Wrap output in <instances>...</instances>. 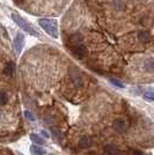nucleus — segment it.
<instances>
[{
	"instance_id": "f257e3e1",
	"label": "nucleus",
	"mask_w": 154,
	"mask_h": 155,
	"mask_svg": "<svg viewBox=\"0 0 154 155\" xmlns=\"http://www.w3.org/2000/svg\"><path fill=\"white\" fill-rule=\"evenodd\" d=\"M12 19H13V21L18 25V26L23 30V31H27L28 34H30V35H32V36H39L38 31L34 28V27L29 23V22H27L25 19H22L21 16H20L19 14L16 13H12Z\"/></svg>"
},
{
	"instance_id": "f03ea898",
	"label": "nucleus",
	"mask_w": 154,
	"mask_h": 155,
	"mask_svg": "<svg viewBox=\"0 0 154 155\" xmlns=\"http://www.w3.org/2000/svg\"><path fill=\"white\" fill-rule=\"evenodd\" d=\"M39 26L42 27L51 37H53V38H57L58 37V27L57 22L55 20L41 19L39 20Z\"/></svg>"
},
{
	"instance_id": "7ed1b4c3",
	"label": "nucleus",
	"mask_w": 154,
	"mask_h": 155,
	"mask_svg": "<svg viewBox=\"0 0 154 155\" xmlns=\"http://www.w3.org/2000/svg\"><path fill=\"white\" fill-rule=\"evenodd\" d=\"M72 51H73V53L77 56L78 58H84L85 56H86V53H87L86 46H85L82 43H80V42H78V43H75V44H73V46H72Z\"/></svg>"
},
{
	"instance_id": "20e7f679",
	"label": "nucleus",
	"mask_w": 154,
	"mask_h": 155,
	"mask_svg": "<svg viewBox=\"0 0 154 155\" xmlns=\"http://www.w3.org/2000/svg\"><path fill=\"white\" fill-rule=\"evenodd\" d=\"M114 129L118 132V133H124L126 129H128V125L126 122L122 119V118H117L115 122H114Z\"/></svg>"
},
{
	"instance_id": "39448f33",
	"label": "nucleus",
	"mask_w": 154,
	"mask_h": 155,
	"mask_svg": "<svg viewBox=\"0 0 154 155\" xmlns=\"http://www.w3.org/2000/svg\"><path fill=\"white\" fill-rule=\"evenodd\" d=\"M23 41H25V37L21 34H18L16 37L14 38V49H15L16 53H20L21 50H22V48H23Z\"/></svg>"
},
{
	"instance_id": "423d86ee",
	"label": "nucleus",
	"mask_w": 154,
	"mask_h": 155,
	"mask_svg": "<svg viewBox=\"0 0 154 155\" xmlns=\"http://www.w3.org/2000/svg\"><path fill=\"white\" fill-rule=\"evenodd\" d=\"M71 78H72L73 82H74V84H75L77 87H81V86H82V79H81V77H80V74L78 73L77 70H72V71H71Z\"/></svg>"
},
{
	"instance_id": "0eeeda50",
	"label": "nucleus",
	"mask_w": 154,
	"mask_h": 155,
	"mask_svg": "<svg viewBox=\"0 0 154 155\" xmlns=\"http://www.w3.org/2000/svg\"><path fill=\"white\" fill-rule=\"evenodd\" d=\"M104 153L107 155H121V150L115 145H107L104 147Z\"/></svg>"
},
{
	"instance_id": "6e6552de",
	"label": "nucleus",
	"mask_w": 154,
	"mask_h": 155,
	"mask_svg": "<svg viewBox=\"0 0 154 155\" xmlns=\"http://www.w3.org/2000/svg\"><path fill=\"white\" fill-rule=\"evenodd\" d=\"M138 39L142 43H147L151 41V34L147 30H140L138 32Z\"/></svg>"
},
{
	"instance_id": "1a4fd4ad",
	"label": "nucleus",
	"mask_w": 154,
	"mask_h": 155,
	"mask_svg": "<svg viewBox=\"0 0 154 155\" xmlns=\"http://www.w3.org/2000/svg\"><path fill=\"white\" fill-rule=\"evenodd\" d=\"M144 68L145 71L148 73H152L154 72V59L153 58H148L144 61Z\"/></svg>"
},
{
	"instance_id": "9d476101",
	"label": "nucleus",
	"mask_w": 154,
	"mask_h": 155,
	"mask_svg": "<svg viewBox=\"0 0 154 155\" xmlns=\"http://www.w3.org/2000/svg\"><path fill=\"white\" fill-rule=\"evenodd\" d=\"M79 143H80V146H81L82 148H87V147H89L90 145H92V139H90L89 137L84 136L80 139Z\"/></svg>"
},
{
	"instance_id": "9b49d317",
	"label": "nucleus",
	"mask_w": 154,
	"mask_h": 155,
	"mask_svg": "<svg viewBox=\"0 0 154 155\" xmlns=\"http://www.w3.org/2000/svg\"><path fill=\"white\" fill-rule=\"evenodd\" d=\"M14 63H8V64L6 65V67H5V70H4V73L6 74V75H8V77H12L14 73Z\"/></svg>"
},
{
	"instance_id": "f8f14e48",
	"label": "nucleus",
	"mask_w": 154,
	"mask_h": 155,
	"mask_svg": "<svg viewBox=\"0 0 154 155\" xmlns=\"http://www.w3.org/2000/svg\"><path fill=\"white\" fill-rule=\"evenodd\" d=\"M144 98L146 101H149V102H153L154 101V89H148L144 93Z\"/></svg>"
},
{
	"instance_id": "ddd939ff",
	"label": "nucleus",
	"mask_w": 154,
	"mask_h": 155,
	"mask_svg": "<svg viewBox=\"0 0 154 155\" xmlns=\"http://www.w3.org/2000/svg\"><path fill=\"white\" fill-rule=\"evenodd\" d=\"M30 152H32L34 155H43V154H45V152L43 150V149L39 148L38 146H35V145L30 147Z\"/></svg>"
},
{
	"instance_id": "4468645a",
	"label": "nucleus",
	"mask_w": 154,
	"mask_h": 155,
	"mask_svg": "<svg viewBox=\"0 0 154 155\" xmlns=\"http://www.w3.org/2000/svg\"><path fill=\"white\" fill-rule=\"evenodd\" d=\"M30 139H32V141H34L35 143H38V145H42V143H43V139L39 136H37V134H35V133H32V136H30Z\"/></svg>"
},
{
	"instance_id": "2eb2a0df",
	"label": "nucleus",
	"mask_w": 154,
	"mask_h": 155,
	"mask_svg": "<svg viewBox=\"0 0 154 155\" xmlns=\"http://www.w3.org/2000/svg\"><path fill=\"white\" fill-rule=\"evenodd\" d=\"M8 101V97H7L6 93L4 91H0V105H5Z\"/></svg>"
},
{
	"instance_id": "dca6fc26",
	"label": "nucleus",
	"mask_w": 154,
	"mask_h": 155,
	"mask_svg": "<svg viewBox=\"0 0 154 155\" xmlns=\"http://www.w3.org/2000/svg\"><path fill=\"white\" fill-rule=\"evenodd\" d=\"M114 6L117 11H123L124 9V4H123L122 1H119V0H115L114 1Z\"/></svg>"
},
{
	"instance_id": "f3484780",
	"label": "nucleus",
	"mask_w": 154,
	"mask_h": 155,
	"mask_svg": "<svg viewBox=\"0 0 154 155\" xmlns=\"http://www.w3.org/2000/svg\"><path fill=\"white\" fill-rule=\"evenodd\" d=\"M110 82L114 84V86H116V87H118V88H124V84L121 82V81H118V80H116V79H110Z\"/></svg>"
},
{
	"instance_id": "a211bd4d",
	"label": "nucleus",
	"mask_w": 154,
	"mask_h": 155,
	"mask_svg": "<svg viewBox=\"0 0 154 155\" xmlns=\"http://www.w3.org/2000/svg\"><path fill=\"white\" fill-rule=\"evenodd\" d=\"M51 132H52V136H53V138L56 139V140H59L60 139V133L58 132L56 129H52L51 127Z\"/></svg>"
},
{
	"instance_id": "6ab92c4d",
	"label": "nucleus",
	"mask_w": 154,
	"mask_h": 155,
	"mask_svg": "<svg viewBox=\"0 0 154 155\" xmlns=\"http://www.w3.org/2000/svg\"><path fill=\"white\" fill-rule=\"evenodd\" d=\"M25 116L27 117V119H29V120H35V117H34V115H32L30 111H28V110H26L25 111Z\"/></svg>"
},
{
	"instance_id": "aec40b11",
	"label": "nucleus",
	"mask_w": 154,
	"mask_h": 155,
	"mask_svg": "<svg viewBox=\"0 0 154 155\" xmlns=\"http://www.w3.org/2000/svg\"><path fill=\"white\" fill-rule=\"evenodd\" d=\"M42 136H44L45 138H49V134H48V132H46V131H43V130H42Z\"/></svg>"
},
{
	"instance_id": "412c9836",
	"label": "nucleus",
	"mask_w": 154,
	"mask_h": 155,
	"mask_svg": "<svg viewBox=\"0 0 154 155\" xmlns=\"http://www.w3.org/2000/svg\"><path fill=\"white\" fill-rule=\"evenodd\" d=\"M131 155H144L142 153H140V152H133Z\"/></svg>"
},
{
	"instance_id": "4be33fe9",
	"label": "nucleus",
	"mask_w": 154,
	"mask_h": 155,
	"mask_svg": "<svg viewBox=\"0 0 154 155\" xmlns=\"http://www.w3.org/2000/svg\"><path fill=\"white\" fill-rule=\"evenodd\" d=\"M0 117H1V111H0Z\"/></svg>"
},
{
	"instance_id": "5701e85b",
	"label": "nucleus",
	"mask_w": 154,
	"mask_h": 155,
	"mask_svg": "<svg viewBox=\"0 0 154 155\" xmlns=\"http://www.w3.org/2000/svg\"><path fill=\"white\" fill-rule=\"evenodd\" d=\"M19 155H22V154H19Z\"/></svg>"
}]
</instances>
